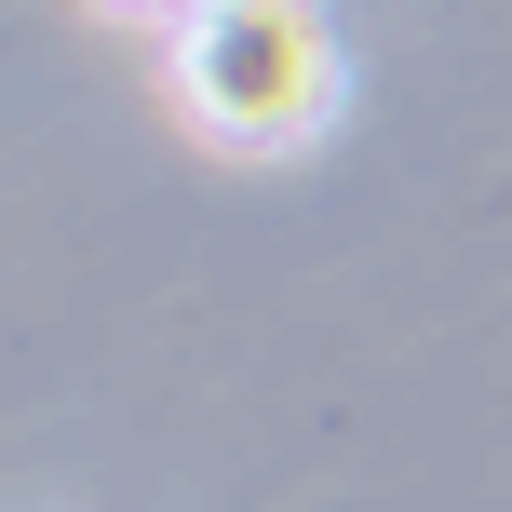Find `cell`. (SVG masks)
Instances as JSON below:
<instances>
[{"label": "cell", "mask_w": 512, "mask_h": 512, "mask_svg": "<svg viewBox=\"0 0 512 512\" xmlns=\"http://www.w3.org/2000/svg\"><path fill=\"white\" fill-rule=\"evenodd\" d=\"M176 95L216 149H297L337 108V41L310 0H230V14H189Z\"/></svg>", "instance_id": "obj_1"}, {"label": "cell", "mask_w": 512, "mask_h": 512, "mask_svg": "<svg viewBox=\"0 0 512 512\" xmlns=\"http://www.w3.org/2000/svg\"><path fill=\"white\" fill-rule=\"evenodd\" d=\"M122 14H230V0H122Z\"/></svg>", "instance_id": "obj_2"}]
</instances>
